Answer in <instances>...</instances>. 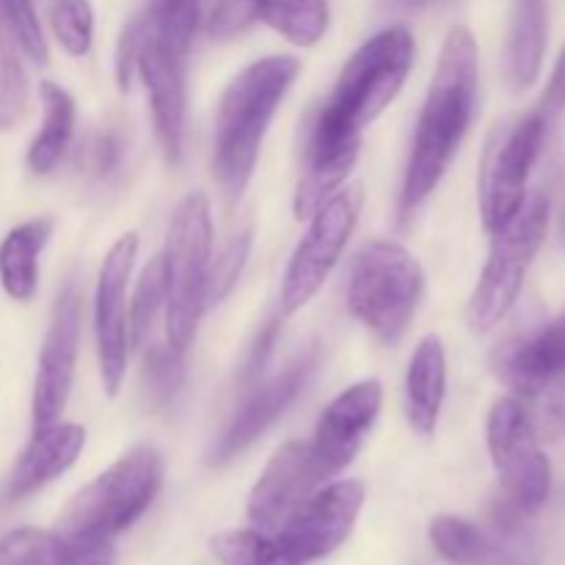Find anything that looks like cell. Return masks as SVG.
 <instances>
[{"label":"cell","instance_id":"6da1fadb","mask_svg":"<svg viewBox=\"0 0 565 565\" xmlns=\"http://www.w3.org/2000/svg\"><path fill=\"white\" fill-rule=\"evenodd\" d=\"M478 86V42L469 28H450L445 44H441L439 64H436L434 81H430L423 114H419L417 132H414L401 204H397L401 224L417 215V210L428 202L445 171L450 169L463 136L472 125Z\"/></svg>","mask_w":565,"mask_h":565},{"label":"cell","instance_id":"7a4b0ae2","mask_svg":"<svg viewBox=\"0 0 565 565\" xmlns=\"http://www.w3.org/2000/svg\"><path fill=\"white\" fill-rule=\"evenodd\" d=\"M414 66V36L392 25L375 33L342 66L326 103L309 116L303 147L359 154L362 136L401 94Z\"/></svg>","mask_w":565,"mask_h":565},{"label":"cell","instance_id":"3957f363","mask_svg":"<svg viewBox=\"0 0 565 565\" xmlns=\"http://www.w3.org/2000/svg\"><path fill=\"white\" fill-rule=\"evenodd\" d=\"M301 64L292 55L254 61L226 86L215 116L213 174L230 202L243 196L257 169L270 119L290 92Z\"/></svg>","mask_w":565,"mask_h":565},{"label":"cell","instance_id":"277c9868","mask_svg":"<svg viewBox=\"0 0 565 565\" xmlns=\"http://www.w3.org/2000/svg\"><path fill=\"white\" fill-rule=\"evenodd\" d=\"M163 486V456L154 445H136L114 467L83 486L61 513L55 533L72 555L105 546L147 513Z\"/></svg>","mask_w":565,"mask_h":565},{"label":"cell","instance_id":"5b68a950","mask_svg":"<svg viewBox=\"0 0 565 565\" xmlns=\"http://www.w3.org/2000/svg\"><path fill=\"white\" fill-rule=\"evenodd\" d=\"M166 337L177 351H188L207 309L213 265V218L204 193H188L171 215L166 246Z\"/></svg>","mask_w":565,"mask_h":565},{"label":"cell","instance_id":"8992f818","mask_svg":"<svg viewBox=\"0 0 565 565\" xmlns=\"http://www.w3.org/2000/svg\"><path fill=\"white\" fill-rule=\"evenodd\" d=\"M425 292V270L401 243H367L353 257L348 276V307L379 342L397 345L417 315Z\"/></svg>","mask_w":565,"mask_h":565},{"label":"cell","instance_id":"52a82bcc","mask_svg":"<svg viewBox=\"0 0 565 565\" xmlns=\"http://www.w3.org/2000/svg\"><path fill=\"white\" fill-rule=\"evenodd\" d=\"M546 230L550 202L544 193H533L511 224L491 235L489 259L467 303V326L472 334L483 337L494 331L516 307L530 265L546 241Z\"/></svg>","mask_w":565,"mask_h":565},{"label":"cell","instance_id":"ba28073f","mask_svg":"<svg viewBox=\"0 0 565 565\" xmlns=\"http://www.w3.org/2000/svg\"><path fill=\"white\" fill-rule=\"evenodd\" d=\"M550 121L530 110L527 116L508 125H497L486 141L483 160H480V218L489 235L511 224L513 215L527 202V182L533 166L550 136Z\"/></svg>","mask_w":565,"mask_h":565},{"label":"cell","instance_id":"9c48e42d","mask_svg":"<svg viewBox=\"0 0 565 565\" xmlns=\"http://www.w3.org/2000/svg\"><path fill=\"white\" fill-rule=\"evenodd\" d=\"M489 456L502 486V500L522 516L541 511L552 491L550 458L519 397H500L486 419Z\"/></svg>","mask_w":565,"mask_h":565},{"label":"cell","instance_id":"30bf717a","mask_svg":"<svg viewBox=\"0 0 565 565\" xmlns=\"http://www.w3.org/2000/svg\"><path fill=\"white\" fill-rule=\"evenodd\" d=\"M494 373L516 397L535 403L533 419H565V312L494 351Z\"/></svg>","mask_w":565,"mask_h":565},{"label":"cell","instance_id":"8fae6325","mask_svg":"<svg viewBox=\"0 0 565 565\" xmlns=\"http://www.w3.org/2000/svg\"><path fill=\"white\" fill-rule=\"evenodd\" d=\"M362 202V185H348L315 210L307 235L298 243L296 254L287 265L285 285H281V315L285 318L307 307L326 285L356 230Z\"/></svg>","mask_w":565,"mask_h":565},{"label":"cell","instance_id":"7c38bea8","mask_svg":"<svg viewBox=\"0 0 565 565\" xmlns=\"http://www.w3.org/2000/svg\"><path fill=\"white\" fill-rule=\"evenodd\" d=\"M362 505L364 486L359 480L326 483L303 505H298L274 535L298 565L323 561L345 544L356 527Z\"/></svg>","mask_w":565,"mask_h":565},{"label":"cell","instance_id":"4fadbf2b","mask_svg":"<svg viewBox=\"0 0 565 565\" xmlns=\"http://www.w3.org/2000/svg\"><path fill=\"white\" fill-rule=\"evenodd\" d=\"M77 348H81V292L77 285H66L55 301L53 320L39 356L36 381H33V434L58 425L75 384Z\"/></svg>","mask_w":565,"mask_h":565},{"label":"cell","instance_id":"5bb4252c","mask_svg":"<svg viewBox=\"0 0 565 565\" xmlns=\"http://www.w3.org/2000/svg\"><path fill=\"white\" fill-rule=\"evenodd\" d=\"M138 254V235L127 232L105 254L94 298V331H97L99 375L110 397L121 390L127 370V281Z\"/></svg>","mask_w":565,"mask_h":565},{"label":"cell","instance_id":"9a60e30c","mask_svg":"<svg viewBox=\"0 0 565 565\" xmlns=\"http://www.w3.org/2000/svg\"><path fill=\"white\" fill-rule=\"evenodd\" d=\"M329 480L309 441H287L254 483L248 497V522L263 533H276L287 516Z\"/></svg>","mask_w":565,"mask_h":565},{"label":"cell","instance_id":"2e32d148","mask_svg":"<svg viewBox=\"0 0 565 565\" xmlns=\"http://www.w3.org/2000/svg\"><path fill=\"white\" fill-rule=\"evenodd\" d=\"M381 403H384V390H381L379 381L370 379L348 386L320 414L318 428H315L309 445H312L320 467L326 469L331 480L345 472L353 458L359 456L364 439H367L375 419H379Z\"/></svg>","mask_w":565,"mask_h":565},{"label":"cell","instance_id":"e0dca14e","mask_svg":"<svg viewBox=\"0 0 565 565\" xmlns=\"http://www.w3.org/2000/svg\"><path fill=\"white\" fill-rule=\"evenodd\" d=\"M147 22V17H143ZM136 72L149 94L154 130L169 163H180L185 136V55L166 47L149 25L143 28Z\"/></svg>","mask_w":565,"mask_h":565},{"label":"cell","instance_id":"ac0fdd59","mask_svg":"<svg viewBox=\"0 0 565 565\" xmlns=\"http://www.w3.org/2000/svg\"><path fill=\"white\" fill-rule=\"evenodd\" d=\"M315 364H318V351L303 353L301 359L290 364L287 370H281L276 379H270L268 384H263L259 390H254V395L243 403L241 412L235 414L230 428L224 430L215 447L210 450L207 463L210 467H226L230 461H235L246 447H252L281 414L290 408V403L301 395L303 384L312 375Z\"/></svg>","mask_w":565,"mask_h":565},{"label":"cell","instance_id":"d6986e66","mask_svg":"<svg viewBox=\"0 0 565 565\" xmlns=\"http://www.w3.org/2000/svg\"><path fill=\"white\" fill-rule=\"evenodd\" d=\"M430 544L452 565H539V555L519 533H494L458 516H436L430 522Z\"/></svg>","mask_w":565,"mask_h":565},{"label":"cell","instance_id":"ffe728a7","mask_svg":"<svg viewBox=\"0 0 565 565\" xmlns=\"http://www.w3.org/2000/svg\"><path fill=\"white\" fill-rule=\"evenodd\" d=\"M83 445H86V430L81 425H53L42 434H33L31 445L20 456L6 486V500H25L33 491L70 472Z\"/></svg>","mask_w":565,"mask_h":565},{"label":"cell","instance_id":"44dd1931","mask_svg":"<svg viewBox=\"0 0 565 565\" xmlns=\"http://www.w3.org/2000/svg\"><path fill=\"white\" fill-rule=\"evenodd\" d=\"M550 39V6L546 0H513L502 70L513 92H527L539 81Z\"/></svg>","mask_w":565,"mask_h":565},{"label":"cell","instance_id":"7402d4cb","mask_svg":"<svg viewBox=\"0 0 565 565\" xmlns=\"http://www.w3.org/2000/svg\"><path fill=\"white\" fill-rule=\"evenodd\" d=\"M447 395V356L439 337H425L406 373V412L417 434L430 436L439 425Z\"/></svg>","mask_w":565,"mask_h":565},{"label":"cell","instance_id":"603a6c76","mask_svg":"<svg viewBox=\"0 0 565 565\" xmlns=\"http://www.w3.org/2000/svg\"><path fill=\"white\" fill-rule=\"evenodd\" d=\"M53 221L33 218L14 226L0 243V285L14 301H31L39 287V254L47 246Z\"/></svg>","mask_w":565,"mask_h":565},{"label":"cell","instance_id":"cb8c5ba5","mask_svg":"<svg viewBox=\"0 0 565 565\" xmlns=\"http://www.w3.org/2000/svg\"><path fill=\"white\" fill-rule=\"evenodd\" d=\"M39 97H42L44 119L42 130L28 149V166L33 174L44 177L70 152L72 138H75V99L53 81H42Z\"/></svg>","mask_w":565,"mask_h":565},{"label":"cell","instance_id":"d4e9b609","mask_svg":"<svg viewBox=\"0 0 565 565\" xmlns=\"http://www.w3.org/2000/svg\"><path fill=\"white\" fill-rule=\"evenodd\" d=\"M259 20L268 22L287 42L298 47H312L329 28V3L326 0H263Z\"/></svg>","mask_w":565,"mask_h":565},{"label":"cell","instance_id":"484cf974","mask_svg":"<svg viewBox=\"0 0 565 565\" xmlns=\"http://www.w3.org/2000/svg\"><path fill=\"white\" fill-rule=\"evenodd\" d=\"M210 550L221 565H298L274 533H263L257 527L213 535Z\"/></svg>","mask_w":565,"mask_h":565},{"label":"cell","instance_id":"4316f807","mask_svg":"<svg viewBox=\"0 0 565 565\" xmlns=\"http://www.w3.org/2000/svg\"><path fill=\"white\" fill-rule=\"evenodd\" d=\"M160 309H166V268L163 257H152L138 279L136 296H132L130 315H127V340L130 348L141 351L154 329Z\"/></svg>","mask_w":565,"mask_h":565},{"label":"cell","instance_id":"83f0119b","mask_svg":"<svg viewBox=\"0 0 565 565\" xmlns=\"http://www.w3.org/2000/svg\"><path fill=\"white\" fill-rule=\"evenodd\" d=\"M72 550L58 533L22 527L0 539V565H72Z\"/></svg>","mask_w":565,"mask_h":565},{"label":"cell","instance_id":"f1b7e54d","mask_svg":"<svg viewBox=\"0 0 565 565\" xmlns=\"http://www.w3.org/2000/svg\"><path fill=\"white\" fill-rule=\"evenodd\" d=\"M20 53V44L0 20V130H11L28 110L31 88Z\"/></svg>","mask_w":565,"mask_h":565},{"label":"cell","instance_id":"f546056e","mask_svg":"<svg viewBox=\"0 0 565 565\" xmlns=\"http://www.w3.org/2000/svg\"><path fill=\"white\" fill-rule=\"evenodd\" d=\"M147 25L166 47L188 55L199 25V0H149Z\"/></svg>","mask_w":565,"mask_h":565},{"label":"cell","instance_id":"4dcf8cb0","mask_svg":"<svg viewBox=\"0 0 565 565\" xmlns=\"http://www.w3.org/2000/svg\"><path fill=\"white\" fill-rule=\"evenodd\" d=\"M185 379V351H177L171 342L143 345V384L154 406H166Z\"/></svg>","mask_w":565,"mask_h":565},{"label":"cell","instance_id":"1f68e13d","mask_svg":"<svg viewBox=\"0 0 565 565\" xmlns=\"http://www.w3.org/2000/svg\"><path fill=\"white\" fill-rule=\"evenodd\" d=\"M50 25L58 44L72 58L88 55L94 42V11L88 0H53Z\"/></svg>","mask_w":565,"mask_h":565},{"label":"cell","instance_id":"d6a6232c","mask_svg":"<svg viewBox=\"0 0 565 565\" xmlns=\"http://www.w3.org/2000/svg\"><path fill=\"white\" fill-rule=\"evenodd\" d=\"M0 20L20 44L22 55H28L39 66L47 64V42H44L42 25L33 11V0H0Z\"/></svg>","mask_w":565,"mask_h":565},{"label":"cell","instance_id":"836d02e7","mask_svg":"<svg viewBox=\"0 0 565 565\" xmlns=\"http://www.w3.org/2000/svg\"><path fill=\"white\" fill-rule=\"evenodd\" d=\"M248 248H252V232H241V235L232 237L224 246V252L213 259L210 265V290H207V303H218L226 292L232 290V285L241 276L243 265H246Z\"/></svg>","mask_w":565,"mask_h":565},{"label":"cell","instance_id":"e575fe53","mask_svg":"<svg viewBox=\"0 0 565 565\" xmlns=\"http://www.w3.org/2000/svg\"><path fill=\"white\" fill-rule=\"evenodd\" d=\"M259 6L263 0H218L210 17V36L226 42L248 31L259 20Z\"/></svg>","mask_w":565,"mask_h":565},{"label":"cell","instance_id":"d590c367","mask_svg":"<svg viewBox=\"0 0 565 565\" xmlns=\"http://www.w3.org/2000/svg\"><path fill=\"white\" fill-rule=\"evenodd\" d=\"M119 158H121L119 138H116L114 132H94V136H88L86 141L77 147L75 163L77 169H83L86 174L108 177L110 171L119 166Z\"/></svg>","mask_w":565,"mask_h":565},{"label":"cell","instance_id":"8d00e7d4","mask_svg":"<svg viewBox=\"0 0 565 565\" xmlns=\"http://www.w3.org/2000/svg\"><path fill=\"white\" fill-rule=\"evenodd\" d=\"M143 17H136L130 25H125L119 39V47H116V81H119L121 92L132 86V72H136V61H138V50H141V39H143Z\"/></svg>","mask_w":565,"mask_h":565},{"label":"cell","instance_id":"74e56055","mask_svg":"<svg viewBox=\"0 0 565 565\" xmlns=\"http://www.w3.org/2000/svg\"><path fill=\"white\" fill-rule=\"evenodd\" d=\"M535 110H539V114L544 116L550 125L565 110V44H563L561 55H557V64H555V70H552L550 83H546V88H544V94H541Z\"/></svg>","mask_w":565,"mask_h":565},{"label":"cell","instance_id":"f35d334b","mask_svg":"<svg viewBox=\"0 0 565 565\" xmlns=\"http://www.w3.org/2000/svg\"><path fill=\"white\" fill-rule=\"evenodd\" d=\"M276 334H279V318L268 320V323H265V329L259 331V340L254 342L252 353H248L246 367H243V379L248 381V379H254V375H259V370H263L265 359H268V353H270V345H274Z\"/></svg>","mask_w":565,"mask_h":565},{"label":"cell","instance_id":"ab89813d","mask_svg":"<svg viewBox=\"0 0 565 565\" xmlns=\"http://www.w3.org/2000/svg\"><path fill=\"white\" fill-rule=\"evenodd\" d=\"M114 563V552L110 544L105 546H92V550H83L72 557V565H110Z\"/></svg>","mask_w":565,"mask_h":565},{"label":"cell","instance_id":"60d3db41","mask_svg":"<svg viewBox=\"0 0 565 565\" xmlns=\"http://www.w3.org/2000/svg\"><path fill=\"white\" fill-rule=\"evenodd\" d=\"M561 243H563V248H565V210H563V221H561Z\"/></svg>","mask_w":565,"mask_h":565}]
</instances>
